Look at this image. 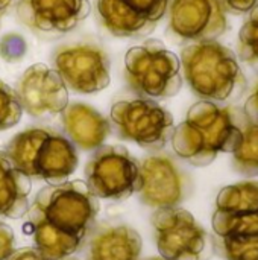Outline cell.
<instances>
[{
	"label": "cell",
	"instance_id": "cell-1",
	"mask_svg": "<svg viewBox=\"0 0 258 260\" xmlns=\"http://www.w3.org/2000/svg\"><path fill=\"white\" fill-rule=\"evenodd\" d=\"M100 204L85 181L43 187L27 209L35 248L47 260L73 256L96 224Z\"/></svg>",
	"mask_w": 258,
	"mask_h": 260
},
{
	"label": "cell",
	"instance_id": "cell-2",
	"mask_svg": "<svg viewBox=\"0 0 258 260\" xmlns=\"http://www.w3.org/2000/svg\"><path fill=\"white\" fill-rule=\"evenodd\" d=\"M240 110L199 101L172 134L175 154L198 168L211 165L222 152H233L240 139Z\"/></svg>",
	"mask_w": 258,
	"mask_h": 260
},
{
	"label": "cell",
	"instance_id": "cell-3",
	"mask_svg": "<svg viewBox=\"0 0 258 260\" xmlns=\"http://www.w3.org/2000/svg\"><path fill=\"white\" fill-rule=\"evenodd\" d=\"M213 247L225 260H258V181L224 187L216 198Z\"/></svg>",
	"mask_w": 258,
	"mask_h": 260
},
{
	"label": "cell",
	"instance_id": "cell-4",
	"mask_svg": "<svg viewBox=\"0 0 258 260\" xmlns=\"http://www.w3.org/2000/svg\"><path fill=\"white\" fill-rule=\"evenodd\" d=\"M179 61L189 87L202 101L225 102L246 88L237 56L216 40L190 43L182 49Z\"/></svg>",
	"mask_w": 258,
	"mask_h": 260
},
{
	"label": "cell",
	"instance_id": "cell-5",
	"mask_svg": "<svg viewBox=\"0 0 258 260\" xmlns=\"http://www.w3.org/2000/svg\"><path fill=\"white\" fill-rule=\"evenodd\" d=\"M5 154L29 178L47 184H61L78 168L76 146L62 134L49 128H29L18 133Z\"/></svg>",
	"mask_w": 258,
	"mask_h": 260
},
{
	"label": "cell",
	"instance_id": "cell-6",
	"mask_svg": "<svg viewBox=\"0 0 258 260\" xmlns=\"http://www.w3.org/2000/svg\"><path fill=\"white\" fill-rule=\"evenodd\" d=\"M125 76L135 93L149 99L172 98L182 87L179 58L158 40H148L126 52Z\"/></svg>",
	"mask_w": 258,
	"mask_h": 260
},
{
	"label": "cell",
	"instance_id": "cell-7",
	"mask_svg": "<svg viewBox=\"0 0 258 260\" xmlns=\"http://www.w3.org/2000/svg\"><path fill=\"white\" fill-rule=\"evenodd\" d=\"M151 222L163 259L208 260L211 257L213 241L190 212L181 207L158 209L154 212Z\"/></svg>",
	"mask_w": 258,
	"mask_h": 260
},
{
	"label": "cell",
	"instance_id": "cell-8",
	"mask_svg": "<svg viewBox=\"0 0 258 260\" xmlns=\"http://www.w3.org/2000/svg\"><path fill=\"white\" fill-rule=\"evenodd\" d=\"M111 120L122 139L149 151L163 149L175 131L173 116L149 98L116 102Z\"/></svg>",
	"mask_w": 258,
	"mask_h": 260
},
{
	"label": "cell",
	"instance_id": "cell-9",
	"mask_svg": "<svg viewBox=\"0 0 258 260\" xmlns=\"http://www.w3.org/2000/svg\"><path fill=\"white\" fill-rule=\"evenodd\" d=\"M85 177L96 198L125 201L138 190L140 163L123 146H100L90 158Z\"/></svg>",
	"mask_w": 258,
	"mask_h": 260
},
{
	"label": "cell",
	"instance_id": "cell-10",
	"mask_svg": "<svg viewBox=\"0 0 258 260\" xmlns=\"http://www.w3.org/2000/svg\"><path fill=\"white\" fill-rule=\"evenodd\" d=\"M53 69L67 88L82 94L102 91L111 81L109 58L94 43L59 46L53 53Z\"/></svg>",
	"mask_w": 258,
	"mask_h": 260
},
{
	"label": "cell",
	"instance_id": "cell-11",
	"mask_svg": "<svg viewBox=\"0 0 258 260\" xmlns=\"http://www.w3.org/2000/svg\"><path fill=\"white\" fill-rule=\"evenodd\" d=\"M190 181L167 154H154L140 163L138 193L143 204L158 209L178 207L189 195Z\"/></svg>",
	"mask_w": 258,
	"mask_h": 260
},
{
	"label": "cell",
	"instance_id": "cell-12",
	"mask_svg": "<svg viewBox=\"0 0 258 260\" xmlns=\"http://www.w3.org/2000/svg\"><path fill=\"white\" fill-rule=\"evenodd\" d=\"M169 34L181 43L211 41L228 29L219 0H170Z\"/></svg>",
	"mask_w": 258,
	"mask_h": 260
},
{
	"label": "cell",
	"instance_id": "cell-13",
	"mask_svg": "<svg viewBox=\"0 0 258 260\" xmlns=\"http://www.w3.org/2000/svg\"><path fill=\"white\" fill-rule=\"evenodd\" d=\"M17 96L23 111L36 119L61 114L68 105V88L61 76L46 64H33L17 82Z\"/></svg>",
	"mask_w": 258,
	"mask_h": 260
},
{
	"label": "cell",
	"instance_id": "cell-14",
	"mask_svg": "<svg viewBox=\"0 0 258 260\" xmlns=\"http://www.w3.org/2000/svg\"><path fill=\"white\" fill-rule=\"evenodd\" d=\"M88 0H18L17 17L36 34L61 35L73 30L88 14Z\"/></svg>",
	"mask_w": 258,
	"mask_h": 260
},
{
	"label": "cell",
	"instance_id": "cell-15",
	"mask_svg": "<svg viewBox=\"0 0 258 260\" xmlns=\"http://www.w3.org/2000/svg\"><path fill=\"white\" fill-rule=\"evenodd\" d=\"M81 248L85 260H140L143 241L128 224L100 222L91 227Z\"/></svg>",
	"mask_w": 258,
	"mask_h": 260
},
{
	"label": "cell",
	"instance_id": "cell-16",
	"mask_svg": "<svg viewBox=\"0 0 258 260\" xmlns=\"http://www.w3.org/2000/svg\"><path fill=\"white\" fill-rule=\"evenodd\" d=\"M61 123L67 139L84 151H94L103 145L111 133L109 120L91 105L68 104L61 113Z\"/></svg>",
	"mask_w": 258,
	"mask_h": 260
},
{
	"label": "cell",
	"instance_id": "cell-17",
	"mask_svg": "<svg viewBox=\"0 0 258 260\" xmlns=\"http://www.w3.org/2000/svg\"><path fill=\"white\" fill-rule=\"evenodd\" d=\"M30 178L0 151V219H18L27 213Z\"/></svg>",
	"mask_w": 258,
	"mask_h": 260
},
{
	"label": "cell",
	"instance_id": "cell-18",
	"mask_svg": "<svg viewBox=\"0 0 258 260\" xmlns=\"http://www.w3.org/2000/svg\"><path fill=\"white\" fill-rule=\"evenodd\" d=\"M96 8L102 26L116 37H148L157 26L155 23L132 12L120 0H96Z\"/></svg>",
	"mask_w": 258,
	"mask_h": 260
},
{
	"label": "cell",
	"instance_id": "cell-19",
	"mask_svg": "<svg viewBox=\"0 0 258 260\" xmlns=\"http://www.w3.org/2000/svg\"><path fill=\"white\" fill-rule=\"evenodd\" d=\"M240 139L233 154L234 169L245 177L258 175V123L251 122L243 111L239 119Z\"/></svg>",
	"mask_w": 258,
	"mask_h": 260
},
{
	"label": "cell",
	"instance_id": "cell-20",
	"mask_svg": "<svg viewBox=\"0 0 258 260\" xmlns=\"http://www.w3.org/2000/svg\"><path fill=\"white\" fill-rule=\"evenodd\" d=\"M237 50L242 61L258 69V5L249 11L239 32Z\"/></svg>",
	"mask_w": 258,
	"mask_h": 260
},
{
	"label": "cell",
	"instance_id": "cell-21",
	"mask_svg": "<svg viewBox=\"0 0 258 260\" xmlns=\"http://www.w3.org/2000/svg\"><path fill=\"white\" fill-rule=\"evenodd\" d=\"M23 108L17 91L0 79V131L9 129L21 119Z\"/></svg>",
	"mask_w": 258,
	"mask_h": 260
},
{
	"label": "cell",
	"instance_id": "cell-22",
	"mask_svg": "<svg viewBox=\"0 0 258 260\" xmlns=\"http://www.w3.org/2000/svg\"><path fill=\"white\" fill-rule=\"evenodd\" d=\"M120 2L137 15L155 24L164 17L170 3V0H120Z\"/></svg>",
	"mask_w": 258,
	"mask_h": 260
},
{
	"label": "cell",
	"instance_id": "cell-23",
	"mask_svg": "<svg viewBox=\"0 0 258 260\" xmlns=\"http://www.w3.org/2000/svg\"><path fill=\"white\" fill-rule=\"evenodd\" d=\"M15 251V235L14 230L0 222V260H8V257Z\"/></svg>",
	"mask_w": 258,
	"mask_h": 260
},
{
	"label": "cell",
	"instance_id": "cell-24",
	"mask_svg": "<svg viewBox=\"0 0 258 260\" xmlns=\"http://www.w3.org/2000/svg\"><path fill=\"white\" fill-rule=\"evenodd\" d=\"M222 8L231 14H246L258 5V0H219Z\"/></svg>",
	"mask_w": 258,
	"mask_h": 260
},
{
	"label": "cell",
	"instance_id": "cell-25",
	"mask_svg": "<svg viewBox=\"0 0 258 260\" xmlns=\"http://www.w3.org/2000/svg\"><path fill=\"white\" fill-rule=\"evenodd\" d=\"M243 114L254 123H258V84L255 85L254 91L248 98L243 107Z\"/></svg>",
	"mask_w": 258,
	"mask_h": 260
},
{
	"label": "cell",
	"instance_id": "cell-26",
	"mask_svg": "<svg viewBox=\"0 0 258 260\" xmlns=\"http://www.w3.org/2000/svg\"><path fill=\"white\" fill-rule=\"evenodd\" d=\"M8 260H47L36 248H21L15 250Z\"/></svg>",
	"mask_w": 258,
	"mask_h": 260
},
{
	"label": "cell",
	"instance_id": "cell-27",
	"mask_svg": "<svg viewBox=\"0 0 258 260\" xmlns=\"http://www.w3.org/2000/svg\"><path fill=\"white\" fill-rule=\"evenodd\" d=\"M14 2H15V0H0V15H2Z\"/></svg>",
	"mask_w": 258,
	"mask_h": 260
},
{
	"label": "cell",
	"instance_id": "cell-28",
	"mask_svg": "<svg viewBox=\"0 0 258 260\" xmlns=\"http://www.w3.org/2000/svg\"><path fill=\"white\" fill-rule=\"evenodd\" d=\"M61 260H85V259H79V257H75V256H67V257H64V259Z\"/></svg>",
	"mask_w": 258,
	"mask_h": 260
},
{
	"label": "cell",
	"instance_id": "cell-29",
	"mask_svg": "<svg viewBox=\"0 0 258 260\" xmlns=\"http://www.w3.org/2000/svg\"><path fill=\"white\" fill-rule=\"evenodd\" d=\"M148 260H167V259H163V257H151V259Z\"/></svg>",
	"mask_w": 258,
	"mask_h": 260
}]
</instances>
